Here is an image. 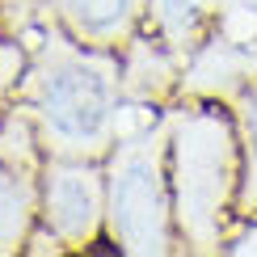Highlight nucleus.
<instances>
[{
    "label": "nucleus",
    "mask_w": 257,
    "mask_h": 257,
    "mask_svg": "<svg viewBox=\"0 0 257 257\" xmlns=\"http://www.w3.org/2000/svg\"><path fill=\"white\" fill-rule=\"evenodd\" d=\"M17 101L34 118L47 156L105 160L118 139V114L126 101L118 51L89 47L55 21L26 63Z\"/></svg>",
    "instance_id": "f257e3e1"
},
{
    "label": "nucleus",
    "mask_w": 257,
    "mask_h": 257,
    "mask_svg": "<svg viewBox=\"0 0 257 257\" xmlns=\"http://www.w3.org/2000/svg\"><path fill=\"white\" fill-rule=\"evenodd\" d=\"M169 190L181 249H228L240 198V135L228 101L186 97L169 110Z\"/></svg>",
    "instance_id": "f03ea898"
},
{
    "label": "nucleus",
    "mask_w": 257,
    "mask_h": 257,
    "mask_svg": "<svg viewBox=\"0 0 257 257\" xmlns=\"http://www.w3.org/2000/svg\"><path fill=\"white\" fill-rule=\"evenodd\" d=\"M105 232L118 253H177V219L169 190V110L148 114L105 152Z\"/></svg>",
    "instance_id": "7ed1b4c3"
},
{
    "label": "nucleus",
    "mask_w": 257,
    "mask_h": 257,
    "mask_svg": "<svg viewBox=\"0 0 257 257\" xmlns=\"http://www.w3.org/2000/svg\"><path fill=\"white\" fill-rule=\"evenodd\" d=\"M42 228H51L63 249H110L118 244L105 232V165L80 156H47L42 165Z\"/></svg>",
    "instance_id": "20e7f679"
},
{
    "label": "nucleus",
    "mask_w": 257,
    "mask_h": 257,
    "mask_svg": "<svg viewBox=\"0 0 257 257\" xmlns=\"http://www.w3.org/2000/svg\"><path fill=\"white\" fill-rule=\"evenodd\" d=\"M42 139L26 105L0 118V253H21L42 215Z\"/></svg>",
    "instance_id": "39448f33"
},
{
    "label": "nucleus",
    "mask_w": 257,
    "mask_h": 257,
    "mask_svg": "<svg viewBox=\"0 0 257 257\" xmlns=\"http://www.w3.org/2000/svg\"><path fill=\"white\" fill-rule=\"evenodd\" d=\"M181 68L186 59L177 55L160 34H135L118 47V80L122 97L135 105H165L173 93H181Z\"/></svg>",
    "instance_id": "423d86ee"
},
{
    "label": "nucleus",
    "mask_w": 257,
    "mask_h": 257,
    "mask_svg": "<svg viewBox=\"0 0 257 257\" xmlns=\"http://www.w3.org/2000/svg\"><path fill=\"white\" fill-rule=\"evenodd\" d=\"M55 21L89 47L118 51L148 17V0H51Z\"/></svg>",
    "instance_id": "0eeeda50"
},
{
    "label": "nucleus",
    "mask_w": 257,
    "mask_h": 257,
    "mask_svg": "<svg viewBox=\"0 0 257 257\" xmlns=\"http://www.w3.org/2000/svg\"><path fill=\"white\" fill-rule=\"evenodd\" d=\"M223 0H148L152 34H160L181 59L211 34Z\"/></svg>",
    "instance_id": "6e6552de"
},
{
    "label": "nucleus",
    "mask_w": 257,
    "mask_h": 257,
    "mask_svg": "<svg viewBox=\"0 0 257 257\" xmlns=\"http://www.w3.org/2000/svg\"><path fill=\"white\" fill-rule=\"evenodd\" d=\"M232 118L240 135V198H236V223L257 215V80L232 97Z\"/></svg>",
    "instance_id": "1a4fd4ad"
},
{
    "label": "nucleus",
    "mask_w": 257,
    "mask_h": 257,
    "mask_svg": "<svg viewBox=\"0 0 257 257\" xmlns=\"http://www.w3.org/2000/svg\"><path fill=\"white\" fill-rule=\"evenodd\" d=\"M223 253H257V215L236 223V232H232V240H228Z\"/></svg>",
    "instance_id": "9d476101"
}]
</instances>
